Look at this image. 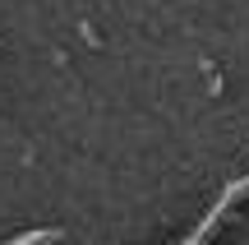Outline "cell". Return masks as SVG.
Segmentation results:
<instances>
[{
    "instance_id": "cell-1",
    "label": "cell",
    "mask_w": 249,
    "mask_h": 245,
    "mask_svg": "<svg viewBox=\"0 0 249 245\" xmlns=\"http://www.w3.org/2000/svg\"><path fill=\"white\" fill-rule=\"evenodd\" d=\"M51 241H60V231H28V236H18V241H9V245H51Z\"/></svg>"
}]
</instances>
